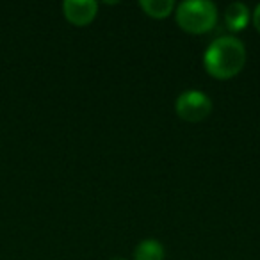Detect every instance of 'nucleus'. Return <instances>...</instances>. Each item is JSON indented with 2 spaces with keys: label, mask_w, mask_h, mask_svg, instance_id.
<instances>
[{
  "label": "nucleus",
  "mask_w": 260,
  "mask_h": 260,
  "mask_svg": "<svg viewBox=\"0 0 260 260\" xmlns=\"http://www.w3.org/2000/svg\"><path fill=\"white\" fill-rule=\"evenodd\" d=\"M139 8L143 9L146 16L155 20H164L168 16H171L175 13V4L173 0H141L139 2Z\"/></svg>",
  "instance_id": "obj_7"
},
{
  "label": "nucleus",
  "mask_w": 260,
  "mask_h": 260,
  "mask_svg": "<svg viewBox=\"0 0 260 260\" xmlns=\"http://www.w3.org/2000/svg\"><path fill=\"white\" fill-rule=\"evenodd\" d=\"M248 61V52L241 38L224 34L209 43L203 52V68L217 80L237 77Z\"/></svg>",
  "instance_id": "obj_1"
},
{
  "label": "nucleus",
  "mask_w": 260,
  "mask_h": 260,
  "mask_svg": "<svg viewBox=\"0 0 260 260\" xmlns=\"http://www.w3.org/2000/svg\"><path fill=\"white\" fill-rule=\"evenodd\" d=\"M175 22L187 34H207L216 27L219 13L212 0H184L175 8Z\"/></svg>",
  "instance_id": "obj_2"
},
{
  "label": "nucleus",
  "mask_w": 260,
  "mask_h": 260,
  "mask_svg": "<svg viewBox=\"0 0 260 260\" xmlns=\"http://www.w3.org/2000/svg\"><path fill=\"white\" fill-rule=\"evenodd\" d=\"M166 258V249L159 239H143L134 248L132 260H164Z\"/></svg>",
  "instance_id": "obj_6"
},
{
  "label": "nucleus",
  "mask_w": 260,
  "mask_h": 260,
  "mask_svg": "<svg viewBox=\"0 0 260 260\" xmlns=\"http://www.w3.org/2000/svg\"><path fill=\"white\" fill-rule=\"evenodd\" d=\"M109 260H128V258H119V256H116V258H109Z\"/></svg>",
  "instance_id": "obj_9"
},
{
  "label": "nucleus",
  "mask_w": 260,
  "mask_h": 260,
  "mask_svg": "<svg viewBox=\"0 0 260 260\" xmlns=\"http://www.w3.org/2000/svg\"><path fill=\"white\" fill-rule=\"evenodd\" d=\"M175 112L180 119L189 123L203 121L212 112V100L200 89L182 91L175 100Z\"/></svg>",
  "instance_id": "obj_3"
},
{
  "label": "nucleus",
  "mask_w": 260,
  "mask_h": 260,
  "mask_svg": "<svg viewBox=\"0 0 260 260\" xmlns=\"http://www.w3.org/2000/svg\"><path fill=\"white\" fill-rule=\"evenodd\" d=\"M251 22H253V25H255L256 32L260 34V4H256V8L251 11Z\"/></svg>",
  "instance_id": "obj_8"
},
{
  "label": "nucleus",
  "mask_w": 260,
  "mask_h": 260,
  "mask_svg": "<svg viewBox=\"0 0 260 260\" xmlns=\"http://www.w3.org/2000/svg\"><path fill=\"white\" fill-rule=\"evenodd\" d=\"M223 16L226 29L232 32V36H235V34L244 30L249 25V22H251V9H249L248 4L237 0V2H230L226 6Z\"/></svg>",
  "instance_id": "obj_5"
},
{
  "label": "nucleus",
  "mask_w": 260,
  "mask_h": 260,
  "mask_svg": "<svg viewBox=\"0 0 260 260\" xmlns=\"http://www.w3.org/2000/svg\"><path fill=\"white\" fill-rule=\"evenodd\" d=\"M62 15L70 23L77 27L89 25L98 15V2L96 0H64Z\"/></svg>",
  "instance_id": "obj_4"
}]
</instances>
